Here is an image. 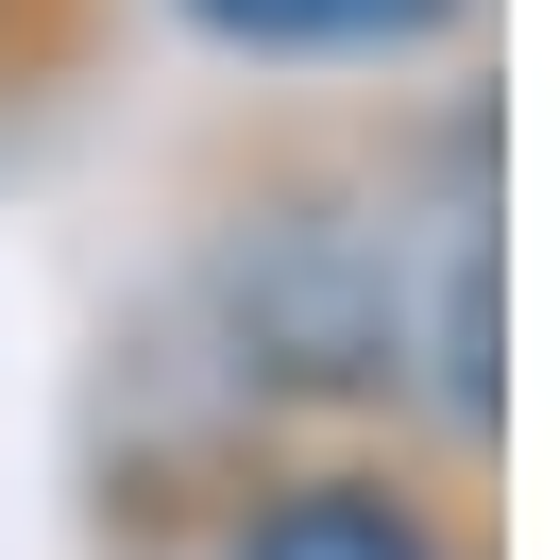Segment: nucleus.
Returning <instances> with one entry per match:
<instances>
[{
    "label": "nucleus",
    "mask_w": 560,
    "mask_h": 560,
    "mask_svg": "<svg viewBox=\"0 0 560 560\" xmlns=\"http://www.w3.org/2000/svg\"><path fill=\"white\" fill-rule=\"evenodd\" d=\"M221 560H442V526H424L390 476H306V492H272Z\"/></svg>",
    "instance_id": "nucleus-2"
},
{
    "label": "nucleus",
    "mask_w": 560,
    "mask_h": 560,
    "mask_svg": "<svg viewBox=\"0 0 560 560\" xmlns=\"http://www.w3.org/2000/svg\"><path fill=\"white\" fill-rule=\"evenodd\" d=\"M171 18L255 69H390V51H442L476 0H171Z\"/></svg>",
    "instance_id": "nucleus-1"
}]
</instances>
